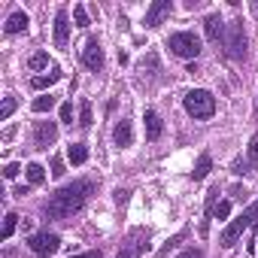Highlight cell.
I'll return each instance as SVG.
<instances>
[{
	"instance_id": "obj_5",
	"label": "cell",
	"mask_w": 258,
	"mask_h": 258,
	"mask_svg": "<svg viewBox=\"0 0 258 258\" xmlns=\"http://www.w3.org/2000/svg\"><path fill=\"white\" fill-rule=\"evenodd\" d=\"M28 246H31V252H34V255L49 258V255H55V252H58L61 237H58V234H52V231H40V234H31Z\"/></svg>"
},
{
	"instance_id": "obj_31",
	"label": "cell",
	"mask_w": 258,
	"mask_h": 258,
	"mask_svg": "<svg viewBox=\"0 0 258 258\" xmlns=\"http://www.w3.org/2000/svg\"><path fill=\"white\" fill-rule=\"evenodd\" d=\"M67 170H64V161L61 158H52V176H64Z\"/></svg>"
},
{
	"instance_id": "obj_24",
	"label": "cell",
	"mask_w": 258,
	"mask_h": 258,
	"mask_svg": "<svg viewBox=\"0 0 258 258\" xmlns=\"http://www.w3.org/2000/svg\"><path fill=\"white\" fill-rule=\"evenodd\" d=\"M73 19H76V28H88V13H85V7H73Z\"/></svg>"
},
{
	"instance_id": "obj_19",
	"label": "cell",
	"mask_w": 258,
	"mask_h": 258,
	"mask_svg": "<svg viewBox=\"0 0 258 258\" xmlns=\"http://www.w3.org/2000/svg\"><path fill=\"white\" fill-rule=\"evenodd\" d=\"M231 170H234L237 176H246V173H252V170H255V164H252L249 158H237V161L231 164Z\"/></svg>"
},
{
	"instance_id": "obj_28",
	"label": "cell",
	"mask_w": 258,
	"mask_h": 258,
	"mask_svg": "<svg viewBox=\"0 0 258 258\" xmlns=\"http://www.w3.org/2000/svg\"><path fill=\"white\" fill-rule=\"evenodd\" d=\"M182 240H185V231H182V234H176V237H173V240H167V246H164V249H161V252H158V258H164V255H167V252H170V249H173V246H179V243H182Z\"/></svg>"
},
{
	"instance_id": "obj_10",
	"label": "cell",
	"mask_w": 258,
	"mask_h": 258,
	"mask_svg": "<svg viewBox=\"0 0 258 258\" xmlns=\"http://www.w3.org/2000/svg\"><path fill=\"white\" fill-rule=\"evenodd\" d=\"M82 61H85L88 70H100V67H103V49H100L97 40H88V43H85V49H82Z\"/></svg>"
},
{
	"instance_id": "obj_32",
	"label": "cell",
	"mask_w": 258,
	"mask_h": 258,
	"mask_svg": "<svg viewBox=\"0 0 258 258\" xmlns=\"http://www.w3.org/2000/svg\"><path fill=\"white\" fill-rule=\"evenodd\" d=\"M19 170H22V167L13 161V164H7V167H4V176H7V179H13V176H19Z\"/></svg>"
},
{
	"instance_id": "obj_11",
	"label": "cell",
	"mask_w": 258,
	"mask_h": 258,
	"mask_svg": "<svg viewBox=\"0 0 258 258\" xmlns=\"http://www.w3.org/2000/svg\"><path fill=\"white\" fill-rule=\"evenodd\" d=\"M112 140H115V146H121V149L131 146V143H134V127H131V121L121 118V121L115 124V131H112Z\"/></svg>"
},
{
	"instance_id": "obj_35",
	"label": "cell",
	"mask_w": 258,
	"mask_h": 258,
	"mask_svg": "<svg viewBox=\"0 0 258 258\" xmlns=\"http://www.w3.org/2000/svg\"><path fill=\"white\" fill-rule=\"evenodd\" d=\"M246 216H249V219H252V225H255V222H258V201H255V204H252V207H249V210H246Z\"/></svg>"
},
{
	"instance_id": "obj_18",
	"label": "cell",
	"mask_w": 258,
	"mask_h": 258,
	"mask_svg": "<svg viewBox=\"0 0 258 258\" xmlns=\"http://www.w3.org/2000/svg\"><path fill=\"white\" fill-rule=\"evenodd\" d=\"M16 228H19V216H16V213H7V219H4V228H0V240H10Z\"/></svg>"
},
{
	"instance_id": "obj_34",
	"label": "cell",
	"mask_w": 258,
	"mask_h": 258,
	"mask_svg": "<svg viewBox=\"0 0 258 258\" xmlns=\"http://www.w3.org/2000/svg\"><path fill=\"white\" fill-rule=\"evenodd\" d=\"M115 258H137V252H134L131 246H121V252H118Z\"/></svg>"
},
{
	"instance_id": "obj_22",
	"label": "cell",
	"mask_w": 258,
	"mask_h": 258,
	"mask_svg": "<svg viewBox=\"0 0 258 258\" xmlns=\"http://www.w3.org/2000/svg\"><path fill=\"white\" fill-rule=\"evenodd\" d=\"M52 106H55V97L52 94H43V97L34 100V112H49Z\"/></svg>"
},
{
	"instance_id": "obj_33",
	"label": "cell",
	"mask_w": 258,
	"mask_h": 258,
	"mask_svg": "<svg viewBox=\"0 0 258 258\" xmlns=\"http://www.w3.org/2000/svg\"><path fill=\"white\" fill-rule=\"evenodd\" d=\"M179 258H204V249H195V246H191V249H185Z\"/></svg>"
},
{
	"instance_id": "obj_37",
	"label": "cell",
	"mask_w": 258,
	"mask_h": 258,
	"mask_svg": "<svg viewBox=\"0 0 258 258\" xmlns=\"http://www.w3.org/2000/svg\"><path fill=\"white\" fill-rule=\"evenodd\" d=\"M13 134H16V127H7V131H4V143H10V140H13Z\"/></svg>"
},
{
	"instance_id": "obj_27",
	"label": "cell",
	"mask_w": 258,
	"mask_h": 258,
	"mask_svg": "<svg viewBox=\"0 0 258 258\" xmlns=\"http://www.w3.org/2000/svg\"><path fill=\"white\" fill-rule=\"evenodd\" d=\"M79 124H82V127H88V124H91V103H88V100L82 103V112H79Z\"/></svg>"
},
{
	"instance_id": "obj_4",
	"label": "cell",
	"mask_w": 258,
	"mask_h": 258,
	"mask_svg": "<svg viewBox=\"0 0 258 258\" xmlns=\"http://www.w3.org/2000/svg\"><path fill=\"white\" fill-rule=\"evenodd\" d=\"M222 43H225L228 58H234V61L246 58V31H243V22H240V19H237V22H231V25L225 28Z\"/></svg>"
},
{
	"instance_id": "obj_8",
	"label": "cell",
	"mask_w": 258,
	"mask_h": 258,
	"mask_svg": "<svg viewBox=\"0 0 258 258\" xmlns=\"http://www.w3.org/2000/svg\"><path fill=\"white\" fill-rule=\"evenodd\" d=\"M170 10H173L170 0H155V4L146 10V28H158V25L170 16Z\"/></svg>"
},
{
	"instance_id": "obj_36",
	"label": "cell",
	"mask_w": 258,
	"mask_h": 258,
	"mask_svg": "<svg viewBox=\"0 0 258 258\" xmlns=\"http://www.w3.org/2000/svg\"><path fill=\"white\" fill-rule=\"evenodd\" d=\"M70 258H100V249H91V252H82V255H70Z\"/></svg>"
},
{
	"instance_id": "obj_14",
	"label": "cell",
	"mask_w": 258,
	"mask_h": 258,
	"mask_svg": "<svg viewBox=\"0 0 258 258\" xmlns=\"http://www.w3.org/2000/svg\"><path fill=\"white\" fill-rule=\"evenodd\" d=\"M28 16L22 13V10H16L10 19H7V34H22V31H28Z\"/></svg>"
},
{
	"instance_id": "obj_15",
	"label": "cell",
	"mask_w": 258,
	"mask_h": 258,
	"mask_svg": "<svg viewBox=\"0 0 258 258\" xmlns=\"http://www.w3.org/2000/svg\"><path fill=\"white\" fill-rule=\"evenodd\" d=\"M58 79H61V70H58V67H52V70H49L46 76H34V79H31V85H34L37 91H43V88H49V85H55Z\"/></svg>"
},
{
	"instance_id": "obj_20",
	"label": "cell",
	"mask_w": 258,
	"mask_h": 258,
	"mask_svg": "<svg viewBox=\"0 0 258 258\" xmlns=\"http://www.w3.org/2000/svg\"><path fill=\"white\" fill-rule=\"evenodd\" d=\"M43 179H46V170H43L40 164H28V182H31V185H40Z\"/></svg>"
},
{
	"instance_id": "obj_13",
	"label": "cell",
	"mask_w": 258,
	"mask_h": 258,
	"mask_svg": "<svg viewBox=\"0 0 258 258\" xmlns=\"http://www.w3.org/2000/svg\"><path fill=\"white\" fill-rule=\"evenodd\" d=\"M204 34H207V40L219 43V40L225 37V25H222V19H219V16H207V22H204Z\"/></svg>"
},
{
	"instance_id": "obj_29",
	"label": "cell",
	"mask_w": 258,
	"mask_h": 258,
	"mask_svg": "<svg viewBox=\"0 0 258 258\" xmlns=\"http://www.w3.org/2000/svg\"><path fill=\"white\" fill-rule=\"evenodd\" d=\"M155 64H158V58H155V55H149V58H143V61H140V70H143V73H146V70H155ZM146 76H149V73H146Z\"/></svg>"
},
{
	"instance_id": "obj_1",
	"label": "cell",
	"mask_w": 258,
	"mask_h": 258,
	"mask_svg": "<svg viewBox=\"0 0 258 258\" xmlns=\"http://www.w3.org/2000/svg\"><path fill=\"white\" fill-rule=\"evenodd\" d=\"M94 191V182L91 179H76L64 188H58L46 204H43V213L49 219H70L73 213L82 210V204L88 201V195Z\"/></svg>"
},
{
	"instance_id": "obj_25",
	"label": "cell",
	"mask_w": 258,
	"mask_h": 258,
	"mask_svg": "<svg viewBox=\"0 0 258 258\" xmlns=\"http://www.w3.org/2000/svg\"><path fill=\"white\" fill-rule=\"evenodd\" d=\"M228 213H231V204H228V201H219V204L213 207V216H216V219H228Z\"/></svg>"
},
{
	"instance_id": "obj_2",
	"label": "cell",
	"mask_w": 258,
	"mask_h": 258,
	"mask_svg": "<svg viewBox=\"0 0 258 258\" xmlns=\"http://www.w3.org/2000/svg\"><path fill=\"white\" fill-rule=\"evenodd\" d=\"M167 49H170L176 58H185V61H191V58H198V55H201V37H195L191 31L170 34V37H167Z\"/></svg>"
},
{
	"instance_id": "obj_7",
	"label": "cell",
	"mask_w": 258,
	"mask_h": 258,
	"mask_svg": "<svg viewBox=\"0 0 258 258\" xmlns=\"http://www.w3.org/2000/svg\"><path fill=\"white\" fill-rule=\"evenodd\" d=\"M249 225H252V219H249L246 213H243V216H237V219H234V222H231V225H228V228L222 231V237H219V243H222L225 249H231V246H234V243L240 240V234H243V231H246Z\"/></svg>"
},
{
	"instance_id": "obj_9",
	"label": "cell",
	"mask_w": 258,
	"mask_h": 258,
	"mask_svg": "<svg viewBox=\"0 0 258 258\" xmlns=\"http://www.w3.org/2000/svg\"><path fill=\"white\" fill-rule=\"evenodd\" d=\"M70 40V13L67 10H58L55 13V46L64 49Z\"/></svg>"
},
{
	"instance_id": "obj_17",
	"label": "cell",
	"mask_w": 258,
	"mask_h": 258,
	"mask_svg": "<svg viewBox=\"0 0 258 258\" xmlns=\"http://www.w3.org/2000/svg\"><path fill=\"white\" fill-rule=\"evenodd\" d=\"M210 170H213V158H210V155L204 152V155L198 158V164H195V170H191V176H195V179H204V176H207Z\"/></svg>"
},
{
	"instance_id": "obj_21",
	"label": "cell",
	"mask_w": 258,
	"mask_h": 258,
	"mask_svg": "<svg viewBox=\"0 0 258 258\" xmlns=\"http://www.w3.org/2000/svg\"><path fill=\"white\" fill-rule=\"evenodd\" d=\"M28 67H31V70H46V67H49V55H46V52H37V55H31Z\"/></svg>"
},
{
	"instance_id": "obj_16",
	"label": "cell",
	"mask_w": 258,
	"mask_h": 258,
	"mask_svg": "<svg viewBox=\"0 0 258 258\" xmlns=\"http://www.w3.org/2000/svg\"><path fill=\"white\" fill-rule=\"evenodd\" d=\"M67 161H70V164H85V161H88V149H85L82 143H70V149H67Z\"/></svg>"
},
{
	"instance_id": "obj_26",
	"label": "cell",
	"mask_w": 258,
	"mask_h": 258,
	"mask_svg": "<svg viewBox=\"0 0 258 258\" xmlns=\"http://www.w3.org/2000/svg\"><path fill=\"white\" fill-rule=\"evenodd\" d=\"M246 158H249V161H252V164L258 167V134H255V137L249 140V152H246Z\"/></svg>"
},
{
	"instance_id": "obj_23",
	"label": "cell",
	"mask_w": 258,
	"mask_h": 258,
	"mask_svg": "<svg viewBox=\"0 0 258 258\" xmlns=\"http://www.w3.org/2000/svg\"><path fill=\"white\" fill-rule=\"evenodd\" d=\"M16 112V97H4V106H0V121H7Z\"/></svg>"
},
{
	"instance_id": "obj_6",
	"label": "cell",
	"mask_w": 258,
	"mask_h": 258,
	"mask_svg": "<svg viewBox=\"0 0 258 258\" xmlns=\"http://www.w3.org/2000/svg\"><path fill=\"white\" fill-rule=\"evenodd\" d=\"M55 140H58V124H55L52 118L34 124V146H37V149H49Z\"/></svg>"
},
{
	"instance_id": "obj_3",
	"label": "cell",
	"mask_w": 258,
	"mask_h": 258,
	"mask_svg": "<svg viewBox=\"0 0 258 258\" xmlns=\"http://www.w3.org/2000/svg\"><path fill=\"white\" fill-rule=\"evenodd\" d=\"M185 109H188V115H195V118H210V115L216 112V97H213V91H207V88L188 91V94H185Z\"/></svg>"
},
{
	"instance_id": "obj_30",
	"label": "cell",
	"mask_w": 258,
	"mask_h": 258,
	"mask_svg": "<svg viewBox=\"0 0 258 258\" xmlns=\"http://www.w3.org/2000/svg\"><path fill=\"white\" fill-rule=\"evenodd\" d=\"M61 121H70L73 124V103H64L61 106Z\"/></svg>"
},
{
	"instance_id": "obj_12",
	"label": "cell",
	"mask_w": 258,
	"mask_h": 258,
	"mask_svg": "<svg viewBox=\"0 0 258 258\" xmlns=\"http://www.w3.org/2000/svg\"><path fill=\"white\" fill-rule=\"evenodd\" d=\"M143 121H146V137H149V140H158V137H161V131H164V124H161V115H158L155 109H146Z\"/></svg>"
}]
</instances>
